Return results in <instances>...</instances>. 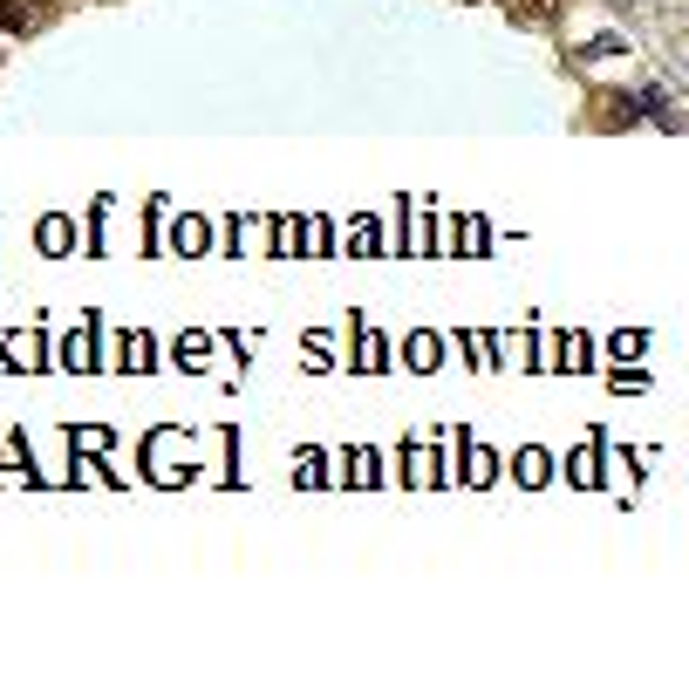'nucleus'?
I'll use <instances>...</instances> for the list:
<instances>
[{
	"label": "nucleus",
	"instance_id": "1",
	"mask_svg": "<svg viewBox=\"0 0 689 696\" xmlns=\"http://www.w3.org/2000/svg\"><path fill=\"white\" fill-rule=\"evenodd\" d=\"M383 355H389V342L376 335V328H362V335H355V369H389Z\"/></svg>",
	"mask_w": 689,
	"mask_h": 696
},
{
	"label": "nucleus",
	"instance_id": "2",
	"mask_svg": "<svg viewBox=\"0 0 689 696\" xmlns=\"http://www.w3.org/2000/svg\"><path fill=\"white\" fill-rule=\"evenodd\" d=\"M546 478H553V458H546V451H519V485H546Z\"/></svg>",
	"mask_w": 689,
	"mask_h": 696
},
{
	"label": "nucleus",
	"instance_id": "3",
	"mask_svg": "<svg viewBox=\"0 0 689 696\" xmlns=\"http://www.w3.org/2000/svg\"><path fill=\"white\" fill-rule=\"evenodd\" d=\"M62 362H69V369H96V335H89V328H82V335H69Z\"/></svg>",
	"mask_w": 689,
	"mask_h": 696
},
{
	"label": "nucleus",
	"instance_id": "4",
	"mask_svg": "<svg viewBox=\"0 0 689 696\" xmlns=\"http://www.w3.org/2000/svg\"><path fill=\"white\" fill-rule=\"evenodd\" d=\"M403 355H410V369H437L444 342H437V335H410V348H403Z\"/></svg>",
	"mask_w": 689,
	"mask_h": 696
},
{
	"label": "nucleus",
	"instance_id": "5",
	"mask_svg": "<svg viewBox=\"0 0 689 696\" xmlns=\"http://www.w3.org/2000/svg\"><path fill=\"white\" fill-rule=\"evenodd\" d=\"M376 246H383V232H376V219H355V226H348V253H362V260H369Z\"/></svg>",
	"mask_w": 689,
	"mask_h": 696
},
{
	"label": "nucleus",
	"instance_id": "6",
	"mask_svg": "<svg viewBox=\"0 0 689 696\" xmlns=\"http://www.w3.org/2000/svg\"><path fill=\"white\" fill-rule=\"evenodd\" d=\"M212 246V226H198V219H178V253H205Z\"/></svg>",
	"mask_w": 689,
	"mask_h": 696
},
{
	"label": "nucleus",
	"instance_id": "7",
	"mask_svg": "<svg viewBox=\"0 0 689 696\" xmlns=\"http://www.w3.org/2000/svg\"><path fill=\"white\" fill-rule=\"evenodd\" d=\"M41 246H48V253H69V219H41Z\"/></svg>",
	"mask_w": 689,
	"mask_h": 696
},
{
	"label": "nucleus",
	"instance_id": "8",
	"mask_svg": "<svg viewBox=\"0 0 689 696\" xmlns=\"http://www.w3.org/2000/svg\"><path fill=\"white\" fill-rule=\"evenodd\" d=\"M123 355H130V369H151V362H157L151 335H130V342H123Z\"/></svg>",
	"mask_w": 689,
	"mask_h": 696
},
{
	"label": "nucleus",
	"instance_id": "9",
	"mask_svg": "<svg viewBox=\"0 0 689 696\" xmlns=\"http://www.w3.org/2000/svg\"><path fill=\"white\" fill-rule=\"evenodd\" d=\"M492 471H498V458H492V451H485V444H478V451H471V471H464V478H471V485H485Z\"/></svg>",
	"mask_w": 689,
	"mask_h": 696
},
{
	"label": "nucleus",
	"instance_id": "10",
	"mask_svg": "<svg viewBox=\"0 0 689 696\" xmlns=\"http://www.w3.org/2000/svg\"><path fill=\"white\" fill-rule=\"evenodd\" d=\"M205 348H212V342H205V335H185V369H205V362H198Z\"/></svg>",
	"mask_w": 689,
	"mask_h": 696
},
{
	"label": "nucleus",
	"instance_id": "11",
	"mask_svg": "<svg viewBox=\"0 0 689 696\" xmlns=\"http://www.w3.org/2000/svg\"><path fill=\"white\" fill-rule=\"evenodd\" d=\"M0 28H21V7H7V0H0Z\"/></svg>",
	"mask_w": 689,
	"mask_h": 696
}]
</instances>
